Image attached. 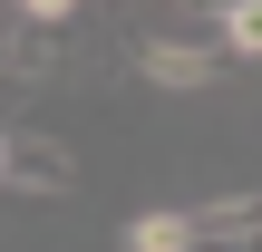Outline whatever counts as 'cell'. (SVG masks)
Wrapping results in <instances>:
<instances>
[{
    "label": "cell",
    "instance_id": "cell-4",
    "mask_svg": "<svg viewBox=\"0 0 262 252\" xmlns=\"http://www.w3.org/2000/svg\"><path fill=\"white\" fill-rule=\"evenodd\" d=\"M204 19H214V58H224V68H253L262 58V10L253 0H224V10H204Z\"/></svg>",
    "mask_w": 262,
    "mask_h": 252
},
{
    "label": "cell",
    "instance_id": "cell-7",
    "mask_svg": "<svg viewBox=\"0 0 262 252\" xmlns=\"http://www.w3.org/2000/svg\"><path fill=\"white\" fill-rule=\"evenodd\" d=\"M0 146H10V117H0Z\"/></svg>",
    "mask_w": 262,
    "mask_h": 252
},
{
    "label": "cell",
    "instance_id": "cell-2",
    "mask_svg": "<svg viewBox=\"0 0 262 252\" xmlns=\"http://www.w3.org/2000/svg\"><path fill=\"white\" fill-rule=\"evenodd\" d=\"M253 233H262L253 194H224V204H194V214H185V243L194 252H253Z\"/></svg>",
    "mask_w": 262,
    "mask_h": 252
},
{
    "label": "cell",
    "instance_id": "cell-3",
    "mask_svg": "<svg viewBox=\"0 0 262 252\" xmlns=\"http://www.w3.org/2000/svg\"><path fill=\"white\" fill-rule=\"evenodd\" d=\"M136 68H146L156 87H214V78H224L214 39H146V49H136Z\"/></svg>",
    "mask_w": 262,
    "mask_h": 252
},
{
    "label": "cell",
    "instance_id": "cell-6",
    "mask_svg": "<svg viewBox=\"0 0 262 252\" xmlns=\"http://www.w3.org/2000/svg\"><path fill=\"white\" fill-rule=\"evenodd\" d=\"M0 87H10V39H0Z\"/></svg>",
    "mask_w": 262,
    "mask_h": 252
},
{
    "label": "cell",
    "instance_id": "cell-5",
    "mask_svg": "<svg viewBox=\"0 0 262 252\" xmlns=\"http://www.w3.org/2000/svg\"><path fill=\"white\" fill-rule=\"evenodd\" d=\"M126 252H194L185 243V214H136L126 223Z\"/></svg>",
    "mask_w": 262,
    "mask_h": 252
},
{
    "label": "cell",
    "instance_id": "cell-1",
    "mask_svg": "<svg viewBox=\"0 0 262 252\" xmlns=\"http://www.w3.org/2000/svg\"><path fill=\"white\" fill-rule=\"evenodd\" d=\"M0 185H10V194H78V155H68L58 136H39V126H10Z\"/></svg>",
    "mask_w": 262,
    "mask_h": 252
}]
</instances>
